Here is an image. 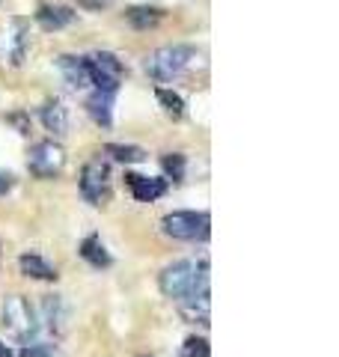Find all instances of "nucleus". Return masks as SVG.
Here are the masks:
<instances>
[{
    "mask_svg": "<svg viewBox=\"0 0 339 357\" xmlns=\"http://www.w3.org/2000/svg\"><path fill=\"white\" fill-rule=\"evenodd\" d=\"M3 328H6L9 337L18 340V342H30L39 333L36 312H33V307L27 304V298H21V295L6 298V304H3Z\"/></svg>",
    "mask_w": 339,
    "mask_h": 357,
    "instance_id": "39448f33",
    "label": "nucleus"
},
{
    "mask_svg": "<svg viewBox=\"0 0 339 357\" xmlns=\"http://www.w3.org/2000/svg\"><path fill=\"white\" fill-rule=\"evenodd\" d=\"M21 357H63V351L56 349V345L36 342V345H24V349H21Z\"/></svg>",
    "mask_w": 339,
    "mask_h": 357,
    "instance_id": "4be33fe9",
    "label": "nucleus"
},
{
    "mask_svg": "<svg viewBox=\"0 0 339 357\" xmlns=\"http://www.w3.org/2000/svg\"><path fill=\"white\" fill-rule=\"evenodd\" d=\"M126 185L131 188V197L137 203H155L167 194V178H158V176H137V173H128L126 176Z\"/></svg>",
    "mask_w": 339,
    "mask_h": 357,
    "instance_id": "6e6552de",
    "label": "nucleus"
},
{
    "mask_svg": "<svg viewBox=\"0 0 339 357\" xmlns=\"http://www.w3.org/2000/svg\"><path fill=\"white\" fill-rule=\"evenodd\" d=\"M161 229L179 241H209L211 218L209 211H173L161 218Z\"/></svg>",
    "mask_w": 339,
    "mask_h": 357,
    "instance_id": "7ed1b4c3",
    "label": "nucleus"
},
{
    "mask_svg": "<svg viewBox=\"0 0 339 357\" xmlns=\"http://www.w3.org/2000/svg\"><path fill=\"white\" fill-rule=\"evenodd\" d=\"M0 357H15V354H13V351H9V349H6V345H3V342H0Z\"/></svg>",
    "mask_w": 339,
    "mask_h": 357,
    "instance_id": "b1692460",
    "label": "nucleus"
},
{
    "mask_svg": "<svg viewBox=\"0 0 339 357\" xmlns=\"http://www.w3.org/2000/svg\"><path fill=\"white\" fill-rule=\"evenodd\" d=\"M179 357H211V349H209V340L206 337H188Z\"/></svg>",
    "mask_w": 339,
    "mask_h": 357,
    "instance_id": "aec40b11",
    "label": "nucleus"
},
{
    "mask_svg": "<svg viewBox=\"0 0 339 357\" xmlns=\"http://www.w3.org/2000/svg\"><path fill=\"white\" fill-rule=\"evenodd\" d=\"M18 265H21V274L33 277V280H56V268L48 259H42L39 253H21Z\"/></svg>",
    "mask_w": 339,
    "mask_h": 357,
    "instance_id": "4468645a",
    "label": "nucleus"
},
{
    "mask_svg": "<svg viewBox=\"0 0 339 357\" xmlns=\"http://www.w3.org/2000/svg\"><path fill=\"white\" fill-rule=\"evenodd\" d=\"M81 197L86 199L89 206H105L107 197H110V167L107 161L101 158H93L84 164L81 170Z\"/></svg>",
    "mask_w": 339,
    "mask_h": 357,
    "instance_id": "423d86ee",
    "label": "nucleus"
},
{
    "mask_svg": "<svg viewBox=\"0 0 339 357\" xmlns=\"http://www.w3.org/2000/svg\"><path fill=\"white\" fill-rule=\"evenodd\" d=\"M194 60H197L194 45H164V48L152 51L143 66H146V75H149L152 81L170 84V81H176V77H182Z\"/></svg>",
    "mask_w": 339,
    "mask_h": 357,
    "instance_id": "f03ea898",
    "label": "nucleus"
},
{
    "mask_svg": "<svg viewBox=\"0 0 339 357\" xmlns=\"http://www.w3.org/2000/svg\"><path fill=\"white\" fill-rule=\"evenodd\" d=\"M105 155H110V158L119 161V164H140V161H146V149L126 146V143H107Z\"/></svg>",
    "mask_w": 339,
    "mask_h": 357,
    "instance_id": "a211bd4d",
    "label": "nucleus"
},
{
    "mask_svg": "<svg viewBox=\"0 0 339 357\" xmlns=\"http://www.w3.org/2000/svg\"><path fill=\"white\" fill-rule=\"evenodd\" d=\"M158 286H161V292L173 301H185V298L209 292V259L202 256L199 262L182 259V262L167 265L161 271V277H158Z\"/></svg>",
    "mask_w": 339,
    "mask_h": 357,
    "instance_id": "f257e3e1",
    "label": "nucleus"
},
{
    "mask_svg": "<svg viewBox=\"0 0 339 357\" xmlns=\"http://www.w3.org/2000/svg\"><path fill=\"white\" fill-rule=\"evenodd\" d=\"M63 164H66V152H63L60 143H54V140L36 143L27 155V167L36 178H54L63 170Z\"/></svg>",
    "mask_w": 339,
    "mask_h": 357,
    "instance_id": "0eeeda50",
    "label": "nucleus"
},
{
    "mask_svg": "<svg viewBox=\"0 0 339 357\" xmlns=\"http://www.w3.org/2000/svg\"><path fill=\"white\" fill-rule=\"evenodd\" d=\"M77 18V13L72 6H63V3H42L36 9V24L42 30H63V27H69L72 21Z\"/></svg>",
    "mask_w": 339,
    "mask_h": 357,
    "instance_id": "9d476101",
    "label": "nucleus"
},
{
    "mask_svg": "<svg viewBox=\"0 0 339 357\" xmlns=\"http://www.w3.org/2000/svg\"><path fill=\"white\" fill-rule=\"evenodd\" d=\"M56 69H60L63 81L69 89H84L89 86V69H86V57H75V54H60L56 57Z\"/></svg>",
    "mask_w": 339,
    "mask_h": 357,
    "instance_id": "1a4fd4ad",
    "label": "nucleus"
},
{
    "mask_svg": "<svg viewBox=\"0 0 339 357\" xmlns=\"http://www.w3.org/2000/svg\"><path fill=\"white\" fill-rule=\"evenodd\" d=\"M126 18H128V24L134 30H152L158 21L164 18V13L161 9H155V6H131L126 13Z\"/></svg>",
    "mask_w": 339,
    "mask_h": 357,
    "instance_id": "f3484780",
    "label": "nucleus"
},
{
    "mask_svg": "<svg viewBox=\"0 0 339 357\" xmlns=\"http://www.w3.org/2000/svg\"><path fill=\"white\" fill-rule=\"evenodd\" d=\"M113 93H96L86 98V114L93 116V122L96 126H101V128H110L113 126Z\"/></svg>",
    "mask_w": 339,
    "mask_h": 357,
    "instance_id": "ddd939ff",
    "label": "nucleus"
},
{
    "mask_svg": "<svg viewBox=\"0 0 339 357\" xmlns=\"http://www.w3.org/2000/svg\"><path fill=\"white\" fill-rule=\"evenodd\" d=\"M155 96H158V102H161L164 114H167L170 119H182V116H185V98L179 96V93H173V89H164V86H158V89H155Z\"/></svg>",
    "mask_w": 339,
    "mask_h": 357,
    "instance_id": "6ab92c4d",
    "label": "nucleus"
},
{
    "mask_svg": "<svg viewBox=\"0 0 339 357\" xmlns=\"http://www.w3.org/2000/svg\"><path fill=\"white\" fill-rule=\"evenodd\" d=\"M161 164H164V170H167V176L173 178V182H182V178H185V155L170 152V155H164V158H161Z\"/></svg>",
    "mask_w": 339,
    "mask_h": 357,
    "instance_id": "412c9836",
    "label": "nucleus"
},
{
    "mask_svg": "<svg viewBox=\"0 0 339 357\" xmlns=\"http://www.w3.org/2000/svg\"><path fill=\"white\" fill-rule=\"evenodd\" d=\"M86 69H89V84H93L98 93H119L122 81H126V66L116 54L110 51H96L86 57Z\"/></svg>",
    "mask_w": 339,
    "mask_h": 357,
    "instance_id": "20e7f679",
    "label": "nucleus"
},
{
    "mask_svg": "<svg viewBox=\"0 0 339 357\" xmlns=\"http://www.w3.org/2000/svg\"><path fill=\"white\" fill-rule=\"evenodd\" d=\"M77 250H81V256H84V259L93 265V268H110V262H113V259H110V253H107V248L101 244L98 236H86Z\"/></svg>",
    "mask_w": 339,
    "mask_h": 357,
    "instance_id": "dca6fc26",
    "label": "nucleus"
},
{
    "mask_svg": "<svg viewBox=\"0 0 339 357\" xmlns=\"http://www.w3.org/2000/svg\"><path fill=\"white\" fill-rule=\"evenodd\" d=\"M39 116H42V126L48 128L51 134H66L69 131V107H66L60 98H48Z\"/></svg>",
    "mask_w": 339,
    "mask_h": 357,
    "instance_id": "f8f14e48",
    "label": "nucleus"
},
{
    "mask_svg": "<svg viewBox=\"0 0 339 357\" xmlns=\"http://www.w3.org/2000/svg\"><path fill=\"white\" fill-rule=\"evenodd\" d=\"M179 310H182V316H185L188 321H199V325H209V310H211L209 292L179 301Z\"/></svg>",
    "mask_w": 339,
    "mask_h": 357,
    "instance_id": "2eb2a0df",
    "label": "nucleus"
},
{
    "mask_svg": "<svg viewBox=\"0 0 339 357\" xmlns=\"http://www.w3.org/2000/svg\"><path fill=\"white\" fill-rule=\"evenodd\" d=\"M13 185H15L13 176H9V173H0V197H6L9 191H13Z\"/></svg>",
    "mask_w": 339,
    "mask_h": 357,
    "instance_id": "5701e85b",
    "label": "nucleus"
},
{
    "mask_svg": "<svg viewBox=\"0 0 339 357\" xmlns=\"http://www.w3.org/2000/svg\"><path fill=\"white\" fill-rule=\"evenodd\" d=\"M42 312H45V325L54 333H66V328H69V307L63 304L60 295H45Z\"/></svg>",
    "mask_w": 339,
    "mask_h": 357,
    "instance_id": "9b49d317",
    "label": "nucleus"
}]
</instances>
